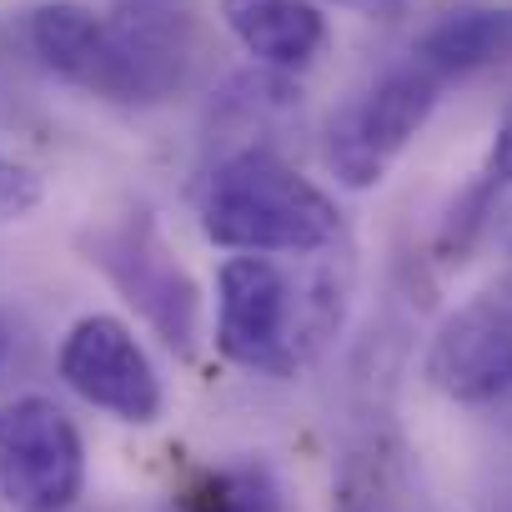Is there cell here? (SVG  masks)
Here are the masks:
<instances>
[{
    "label": "cell",
    "instance_id": "cell-1",
    "mask_svg": "<svg viewBox=\"0 0 512 512\" xmlns=\"http://www.w3.org/2000/svg\"><path fill=\"white\" fill-rule=\"evenodd\" d=\"M201 231L241 256H307L342 236V216L317 181L251 146L211 171L201 191Z\"/></svg>",
    "mask_w": 512,
    "mask_h": 512
},
{
    "label": "cell",
    "instance_id": "cell-2",
    "mask_svg": "<svg viewBox=\"0 0 512 512\" xmlns=\"http://www.w3.org/2000/svg\"><path fill=\"white\" fill-rule=\"evenodd\" d=\"M437 91L442 81L407 61V66H392L382 71L367 91H357L332 121H327V166L342 186L352 191H367L387 176V166L412 146V136L427 126L432 106H437Z\"/></svg>",
    "mask_w": 512,
    "mask_h": 512
},
{
    "label": "cell",
    "instance_id": "cell-3",
    "mask_svg": "<svg viewBox=\"0 0 512 512\" xmlns=\"http://www.w3.org/2000/svg\"><path fill=\"white\" fill-rule=\"evenodd\" d=\"M11 36L26 51V61L41 66L46 76L81 86L91 96H106V101L146 106L141 71H136L116 21L91 11L86 0H36V6H26L11 21Z\"/></svg>",
    "mask_w": 512,
    "mask_h": 512
},
{
    "label": "cell",
    "instance_id": "cell-4",
    "mask_svg": "<svg viewBox=\"0 0 512 512\" xmlns=\"http://www.w3.org/2000/svg\"><path fill=\"white\" fill-rule=\"evenodd\" d=\"M302 292L267 256H231L216 272V347L251 372L287 377L302 362Z\"/></svg>",
    "mask_w": 512,
    "mask_h": 512
},
{
    "label": "cell",
    "instance_id": "cell-5",
    "mask_svg": "<svg viewBox=\"0 0 512 512\" xmlns=\"http://www.w3.org/2000/svg\"><path fill=\"white\" fill-rule=\"evenodd\" d=\"M86 487V442L51 397L0 407V497L16 512H71Z\"/></svg>",
    "mask_w": 512,
    "mask_h": 512
},
{
    "label": "cell",
    "instance_id": "cell-6",
    "mask_svg": "<svg viewBox=\"0 0 512 512\" xmlns=\"http://www.w3.org/2000/svg\"><path fill=\"white\" fill-rule=\"evenodd\" d=\"M86 251H91V262L121 287V297L156 327V337L166 347L191 352L201 302H196L191 277L181 272V262L171 256L166 236L156 231V221L146 211L101 221L86 236Z\"/></svg>",
    "mask_w": 512,
    "mask_h": 512
},
{
    "label": "cell",
    "instance_id": "cell-7",
    "mask_svg": "<svg viewBox=\"0 0 512 512\" xmlns=\"http://www.w3.org/2000/svg\"><path fill=\"white\" fill-rule=\"evenodd\" d=\"M66 387L111 412L116 422H131V427H151L166 407V392H161V377L141 347V337L121 322V317H106V312H91L81 317L66 342H61V357H56Z\"/></svg>",
    "mask_w": 512,
    "mask_h": 512
},
{
    "label": "cell",
    "instance_id": "cell-8",
    "mask_svg": "<svg viewBox=\"0 0 512 512\" xmlns=\"http://www.w3.org/2000/svg\"><path fill=\"white\" fill-rule=\"evenodd\" d=\"M427 382L462 407L512 392V277L492 282L437 327L427 347Z\"/></svg>",
    "mask_w": 512,
    "mask_h": 512
},
{
    "label": "cell",
    "instance_id": "cell-9",
    "mask_svg": "<svg viewBox=\"0 0 512 512\" xmlns=\"http://www.w3.org/2000/svg\"><path fill=\"white\" fill-rule=\"evenodd\" d=\"M221 26L256 66L277 76L312 71L332 46V26L317 0H221Z\"/></svg>",
    "mask_w": 512,
    "mask_h": 512
},
{
    "label": "cell",
    "instance_id": "cell-10",
    "mask_svg": "<svg viewBox=\"0 0 512 512\" xmlns=\"http://www.w3.org/2000/svg\"><path fill=\"white\" fill-rule=\"evenodd\" d=\"M412 61L427 66L437 81L512 66V11L497 6H457L442 11L412 46Z\"/></svg>",
    "mask_w": 512,
    "mask_h": 512
},
{
    "label": "cell",
    "instance_id": "cell-11",
    "mask_svg": "<svg viewBox=\"0 0 512 512\" xmlns=\"http://www.w3.org/2000/svg\"><path fill=\"white\" fill-rule=\"evenodd\" d=\"M332 512H422L407 452L392 437H367L342 457Z\"/></svg>",
    "mask_w": 512,
    "mask_h": 512
},
{
    "label": "cell",
    "instance_id": "cell-12",
    "mask_svg": "<svg viewBox=\"0 0 512 512\" xmlns=\"http://www.w3.org/2000/svg\"><path fill=\"white\" fill-rule=\"evenodd\" d=\"M41 201V176L11 156H0V226H11L21 221L26 211H36Z\"/></svg>",
    "mask_w": 512,
    "mask_h": 512
},
{
    "label": "cell",
    "instance_id": "cell-13",
    "mask_svg": "<svg viewBox=\"0 0 512 512\" xmlns=\"http://www.w3.org/2000/svg\"><path fill=\"white\" fill-rule=\"evenodd\" d=\"M497 196L512 186V101L502 106V116H497V126H492V146H487V161H482V171H477Z\"/></svg>",
    "mask_w": 512,
    "mask_h": 512
},
{
    "label": "cell",
    "instance_id": "cell-14",
    "mask_svg": "<svg viewBox=\"0 0 512 512\" xmlns=\"http://www.w3.org/2000/svg\"><path fill=\"white\" fill-rule=\"evenodd\" d=\"M337 6H352V11H367V16H397L407 0H337Z\"/></svg>",
    "mask_w": 512,
    "mask_h": 512
},
{
    "label": "cell",
    "instance_id": "cell-15",
    "mask_svg": "<svg viewBox=\"0 0 512 512\" xmlns=\"http://www.w3.org/2000/svg\"><path fill=\"white\" fill-rule=\"evenodd\" d=\"M502 246H507V251H512V226H507V236H502Z\"/></svg>",
    "mask_w": 512,
    "mask_h": 512
},
{
    "label": "cell",
    "instance_id": "cell-16",
    "mask_svg": "<svg viewBox=\"0 0 512 512\" xmlns=\"http://www.w3.org/2000/svg\"><path fill=\"white\" fill-rule=\"evenodd\" d=\"M0 352H6V337H0Z\"/></svg>",
    "mask_w": 512,
    "mask_h": 512
}]
</instances>
